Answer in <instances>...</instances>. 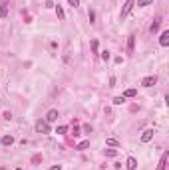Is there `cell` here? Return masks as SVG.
<instances>
[{
	"label": "cell",
	"mask_w": 169,
	"mask_h": 170,
	"mask_svg": "<svg viewBox=\"0 0 169 170\" xmlns=\"http://www.w3.org/2000/svg\"><path fill=\"white\" fill-rule=\"evenodd\" d=\"M58 111L56 109H52V111H48V115H46V123H54V121H58Z\"/></svg>",
	"instance_id": "5b68a950"
},
{
	"label": "cell",
	"mask_w": 169,
	"mask_h": 170,
	"mask_svg": "<svg viewBox=\"0 0 169 170\" xmlns=\"http://www.w3.org/2000/svg\"><path fill=\"white\" fill-rule=\"evenodd\" d=\"M159 24H161V18H155V22L151 24V32H157L159 30Z\"/></svg>",
	"instance_id": "7c38bea8"
},
{
	"label": "cell",
	"mask_w": 169,
	"mask_h": 170,
	"mask_svg": "<svg viewBox=\"0 0 169 170\" xmlns=\"http://www.w3.org/2000/svg\"><path fill=\"white\" fill-rule=\"evenodd\" d=\"M133 46H135V36H129V38H127V52H133Z\"/></svg>",
	"instance_id": "9c48e42d"
},
{
	"label": "cell",
	"mask_w": 169,
	"mask_h": 170,
	"mask_svg": "<svg viewBox=\"0 0 169 170\" xmlns=\"http://www.w3.org/2000/svg\"><path fill=\"white\" fill-rule=\"evenodd\" d=\"M159 44H161L163 47H167V46H169V32H167V30H165V32H161V36H159Z\"/></svg>",
	"instance_id": "8992f818"
},
{
	"label": "cell",
	"mask_w": 169,
	"mask_h": 170,
	"mask_svg": "<svg viewBox=\"0 0 169 170\" xmlns=\"http://www.w3.org/2000/svg\"><path fill=\"white\" fill-rule=\"evenodd\" d=\"M92 50H94V52H97V40H94V42H92Z\"/></svg>",
	"instance_id": "cb8c5ba5"
},
{
	"label": "cell",
	"mask_w": 169,
	"mask_h": 170,
	"mask_svg": "<svg viewBox=\"0 0 169 170\" xmlns=\"http://www.w3.org/2000/svg\"><path fill=\"white\" fill-rule=\"evenodd\" d=\"M68 2H70L72 8H78V6H80V0H68Z\"/></svg>",
	"instance_id": "ffe728a7"
},
{
	"label": "cell",
	"mask_w": 169,
	"mask_h": 170,
	"mask_svg": "<svg viewBox=\"0 0 169 170\" xmlns=\"http://www.w3.org/2000/svg\"><path fill=\"white\" fill-rule=\"evenodd\" d=\"M106 154H107V156H116V154H117V150H113V148H107Z\"/></svg>",
	"instance_id": "44dd1931"
},
{
	"label": "cell",
	"mask_w": 169,
	"mask_h": 170,
	"mask_svg": "<svg viewBox=\"0 0 169 170\" xmlns=\"http://www.w3.org/2000/svg\"><path fill=\"white\" fill-rule=\"evenodd\" d=\"M56 16H58L60 20H64L66 18V14H64V10H62V6H56Z\"/></svg>",
	"instance_id": "4fadbf2b"
},
{
	"label": "cell",
	"mask_w": 169,
	"mask_h": 170,
	"mask_svg": "<svg viewBox=\"0 0 169 170\" xmlns=\"http://www.w3.org/2000/svg\"><path fill=\"white\" fill-rule=\"evenodd\" d=\"M155 83H157V77L155 75H149V77H143V79H141V85H143V87H153Z\"/></svg>",
	"instance_id": "3957f363"
},
{
	"label": "cell",
	"mask_w": 169,
	"mask_h": 170,
	"mask_svg": "<svg viewBox=\"0 0 169 170\" xmlns=\"http://www.w3.org/2000/svg\"><path fill=\"white\" fill-rule=\"evenodd\" d=\"M135 95H137V91H135V89H126L123 97H135Z\"/></svg>",
	"instance_id": "5bb4252c"
},
{
	"label": "cell",
	"mask_w": 169,
	"mask_h": 170,
	"mask_svg": "<svg viewBox=\"0 0 169 170\" xmlns=\"http://www.w3.org/2000/svg\"><path fill=\"white\" fill-rule=\"evenodd\" d=\"M50 170H62V166H60V164H58V166H52Z\"/></svg>",
	"instance_id": "d4e9b609"
},
{
	"label": "cell",
	"mask_w": 169,
	"mask_h": 170,
	"mask_svg": "<svg viewBox=\"0 0 169 170\" xmlns=\"http://www.w3.org/2000/svg\"><path fill=\"white\" fill-rule=\"evenodd\" d=\"M16 170H22V168H16Z\"/></svg>",
	"instance_id": "484cf974"
},
{
	"label": "cell",
	"mask_w": 169,
	"mask_h": 170,
	"mask_svg": "<svg viewBox=\"0 0 169 170\" xmlns=\"http://www.w3.org/2000/svg\"><path fill=\"white\" fill-rule=\"evenodd\" d=\"M36 131L42 132V135H48L50 132V123H46V121H38V123H36Z\"/></svg>",
	"instance_id": "7a4b0ae2"
},
{
	"label": "cell",
	"mask_w": 169,
	"mask_h": 170,
	"mask_svg": "<svg viewBox=\"0 0 169 170\" xmlns=\"http://www.w3.org/2000/svg\"><path fill=\"white\" fill-rule=\"evenodd\" d=\"M133 6H135V0H126V4H123V8H121V18H126L127 14H129L131 10H133Z\"/></svg>",
	"instance_id": "6da1fadb"
},
{
	"label": "cell",
	"mask_w": 169,
	"mask_h": 170,
	"mask_svg": "<svg viewBox=\"0 0 169 170\" xmlns=\"http://www.w3.org/2000/svg\"><path fill=\"white\" fill-rule=\"evenodd\" d=\"M106 144H110V147H120V142H117L116 138H107V141H106Z\"/></svg>",
	"instance_id": "2e32d148"
},
{
	"label": "cell",
	"mask_w": 169,
	"mask_h": 170,
	"mask_svg": "<svg viewBox=\"0 0 169 170\" xmlns=\"http://www.w3.org/2000/svg\"><path fill=\"white\" fill-rule=\"evenodd\" d=\"M88 18H90V22H94V20H96V12L90 10V12H88Z\"/></svg>",
	"instance_id": "7402d4cb"
},
{
	"label": "cell",
	"mask_w": 169,
	"mask_h": 170,
	"mask_svg": "<svg viewBox=\"0 0 169 170\" xmlns=\"http://www.w3.org/2000/svg\"><path fill=\"white\" fill-rule=\"evenodd\" d=\"M0 16H2V18H6V16H8V4H6V2H2V4H0Z\"/></svg>",
	"instance_id": "30bf717a"
},
{
	"label": "cell",
	"mask_w": 169,
	"mask_h": 170,
	"mask_svg": "<svg viewBox=\"0 0 169 170\" xmlns=\"http://www.w3.org/2000/svg\"><path fill=\"white\" fill-rule=\"evenodd\" d=\"M101 59L107 62V59H110V52H101Z\"/></svg>",
	"instance_id": "603a6c76"
},
{
	"label": "cell",
	"mask_w": 169,
	"mask_h": 170,
	"mask_svg": "<svg viewBox=\"0 0 169 170\" xmlns=\"http://www.w3.org/2000/svg\"><path fill=\"white\" fill-rule=\"evenodd\" d=\"M137 168V160H135L133 156H129V158H127V170H135Z\"/></svg>",
	"instance_id": "ba28073f"
},
{
	"label": "cell",
	"mask_w": 169,
	"mask_h": 170,
	"mask_svg": "<svg viewBox=\"0 0 169 170\" xmlns=\"http://www.w3.org/2000/svg\"><path fill=\"white\" fill-rule=\"evenodd\" d=\"M167 156H169V152L165 150L163 154H161V160H159V164H157V170H165V164H167Z\"/></svg>",
	"instance_id": "52a82bcc"
},
{
	"label": "cell",
	"mask_w": 169,
	"mask_h": 170,
	"mask_svg": "<svg viewBox=\"0 0 169 170\" xmlns=\"http://www.w3.org/2000/svg\"><path fill=\"white\" fill-rule=\"evenodd\" d=\"M153 0H137V6H149Z\"/></svg>",
	"instance_id": "ac0fdd59"
},
{
	"label": "cell",
	"mask_w": 169,
	"mask_h": 170,
	"mask_svg": "<svg viewBox=\"0 0 169 170\" xmlns=\"http://www.w3.org/2000/svg\"><path fill=\"white\" fill-rule=\"evenodd\" d=\"M66 131H68V127H66V125H60V127L56 129V132H58V135H66Z\"/></svg>",
	"instance_id": "9a60e30c"
},
{
	"label": "cell",
	"mask_w": 169,
	"mask_h": 170,
	"mask_svg": "<svg viewBox=\"0 0 169 170\" xmlns=\"http://www.w3.org/2000/svg\"><path fill=\"white\" fill-rule=\"evenodd\" d=\"M0 142H2L4 147H12V142H14V138H12V137H8V135H6V137H2V141H0Z\"/></svg>",
	"instance_id": "8fae6325"
},
{
	"label": "cell",
	"mask_w": 169,
	"mask_h": 170,
	"mask_svg": "<svg viewBox=\"0 0 169 170\" xmlns=\"http://www.w3.org/2000/svg\"><path fill=\"white\" fill-rule=\"evenodd\" d=\"M121 103H126V97H123V95H121V97H116V99H113V105H121Z\"/></svg>",
	"instance_id": "e0dca14e"
},
{
	"label": "cell",
	"mask_w": 169,
	"mask_h": 170,
	"mask_svg": "<svg viewBox=\"0 0 169 170\" xmlns=\"http://www.w3.org/2000/svg\"><path fill=\"white\" fill-rule=\"evenodd\" d=\"M153 135H155V131H153V129H145V131H143V135H141V142H149L151 138H153Z\"/></svg>",
	"instance_id": "277c9868"
},
{
	"label": "cell",
	"mask_w": 169,
	"mask_h": 170,
	"mask_svg": "<svg viewBox=\"0 0 169 170\" xmlns=\"http://www.w3.org/2000/svg\"><path fill=\"white\" fill-rule=\"evenodd\" d=\"M88 147H90V141H84V142H80L78 150H84V148H88Z\"/></svg>",
	"instance_id": "d6986e66"
}]
</instances>
